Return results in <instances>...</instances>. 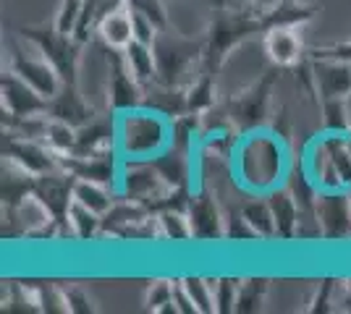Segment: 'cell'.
Returning <instances> with one entry per match:
<instances>
[{
	"label": "cell",
	"instance_id": "6da1fadb",
	"mask_svg": "<svg viewBox=\"0 0 351 314\" xmlns=\"http://www.w3.org/2000/svg\"><path fill=\"white\" fill-rule=\"evenodd\" d=\"M162 113L147 110H126L116 123L118 150L129 155L132 160H152L168 144V126L160 118Z\"/></svg>",
	"mask_w": 351,
	"mask_h": 314
},
{
	"label": "cell",
	"instance_id": "7a4b0ae2",
	"mask_svg": "<svg viewBox=\"0 0 351 314\" xmlns=\"http://www.w3.org/2000/svg\"><path fill=\"white\" fill-rule=\"evenodd\" d=\"M24 37L32 40L43 50V58H47L58 68L60 79L66 84H73V68H76V47L79 42L71 34H60L58 29H24Z\"/></svg>",
	"mask_w": 351,
	"mask_h": 314
},
{
	"label": "cell",
	"instance_id": "3957f363",
	"mask_svg": "<svg viewBox=\"0 0 351 314\" xmlns=\"http://www.w3.org/2000/svg\"><path fill=\"white\" fill-rule=\"evenodd\" d=\"M142 90L145 87L132 76L126 60H123V53L110 50V55H108V97H110V105L118 113L136 110L142 103Z\"/></svg>",
	"mask_w": 351,
	"mask_h": 314
},
{
	"label": "cell",
	"instance_id": "277c9868",
	"mask_svg": "<svg viewBox=\"0 0 351 314\" xmlns=\"http://www.w3.org/2000/svg\"><path fill=\"white\" fill-rule=\"evenodd\" d=\"M317 220L322 228V239H341L351 233V196L346 189H325L317 194Z\"/></svg>",
	"mask_w": 351,
	"mask_h": 314
},
{
	"label": "cell",
	"instance_id": "5b68a950",
	"mask_svg": "<svg viewBox=\"0 0 351 314\" xmlns=\"http://www.w3.org/2000/svg\"><path fill=\"white\" fill-rule=\"evenodd\" d=\"M3 107L8 116L24 120V118H37L47 113V105L50 100H45L37 90H32L24 79H19L16 74L5 76L3 79Z\"/></svg>",
	"mask_w": 351,
	"mask_h": 314
},
{
	"label": "cell",
	"instance_id": "8992f818",
	"mask_svg": "<svg viewBox=\"0 0 351 314\" xmlns=\"http://www.w3.org/2000/svg\"><path fill=\"white\" fill-rule=\"evenodd\" d=\"M11 74H16L19 79H24L32 90H37L45 100H53L60 90V74L58 68L50 63L47 58L34 60L27 58L21 53H14V63H11Z\"/></svg>",
	"mask_w": 351,
	"mask_h": 314
},
{
	"label": "cell",
	"instance_id": "52a82bcc",
	"mask_svg": "<svg viewBox=\"0 0 351 314\" xmlns=\"http://www.w3.org/2000/svg\"><path fill=\"white\" fill-rule=\"evenodd\" d=\"M254 29H265L263 18H252V16H226L213 24L210 31V55L220 60L234 45H239L244 37H249Z\"/></svg>",
	"mask_w": 351,
	"mask_h": 314
},
{
	"label": "cell",
	"instance_id": "ba28073f",
	"mask_svg": "<svg viewBox=\"0 0 351 314\" xmlns=\"http://www.w3.org/2000/svg\"><path fill=\"white\" fill-rule=\"evenodd\" d=\"M5 157L21 170V173H29L34 179H40L45 173H53L56 168V160L47 150H43L40 144H34L32 139H16V136H8L5 139Z\"/></svg>",
	"mask_w": 351,
	"mask_h": 314
},
{
	"label": "cell",
	"instance_id": "9c48e42d",
	"mask_svg": "<svg viewBox=\"0 0 351 314\" xmlns=\"http://www.w3.org/2000/svg\"><path fill=\"white\" fill-rule=\"evenodd\" d=\"M73 183L66 176H53V173H45L34 181V192L32 194L43 202L47 212L56 218V223L60 220H69V209L73 205Z\"/></svg>",
	"mask_w": 351,
	"mask_h": 314
},
{
	"label": "cell",
	"instance_id": "30bf717a",
	"mask_svg": "<svg viewBox=\"0 0 351 314\" xmlns=\"http://www.w3.org/2000/svg\"><path fill=\"white\" fill-rule=\"evenodd\" d=\"M189 225H191V236L199 241H215L226 236V220L220 218L215 202L207 194L191 196L189 202Z\"/></svg>",
	"mask_w": 351,
	"mask_h": 314
},
{
	"label": "cell",
	"instance_id": "8fae6325",
	"mask_svg": "<svg viewBox=\"0 0 351 314\" xmlns=\"http://www.w3.org/2000/svg\"><path fill=\"white\" fill-rule=\"evenodd\" d=\"M97 34L108 45V50H123L129 42H134V14L129 8V0L100 18Z\"/></svg>",
	"mask_w": 351,
	"mask_h": 314
},
{
	"label": "cell",
	"instance_id": "7c38bea8",
	"mask_svg": "<svg viewBox=\"0 0 351 314\" xmlns=\"http://www.w3.org/2000/svg\"><path fill=\"white\" fill-rule=\"evenodd\" d=\"M312 71H315V84L325 100H343L351 92V63L320 58Z\"/></svg>",
	"mask_w": 351,
	"mask_h": 314
},
{
	"label": "cell",
	"instance_id": "4fadbf2b",
	"mask_svg": "<svg viewBox=\"0 0 351 314\" xmlns=\"http://www.w3.org/2000/svg\"><path fill=\"white\" fill-rule=\"evenodd\" d=\"M265 53L276 66H296L302 60V37L296 27H273L265 34Z\"/></svg>",
	"mask_w": 351,
	"mask_h": 314
},
{
	"label": "cell",
	"instance_id": "5bb4252c",
	"mask_svg": "<svg viewBox=\"0 0 351 314\" xmlns=\"http://www.w3.org/2000/svg\"><path fill=\"white\" fill-rule=\"evenodd\" d=\"M47 110H50V118L63 120L73 129H82L84 123L95 118V110L84 103V97L76 92L73 84H66V90L53 97V105H47Z\"/></svg>",
	"mask_w": 351,
	"mask_h": 314
},
{
	"label": "cell",
	"instance_id": "9a60e30c",
	"mask_svg": "<svg viewBox=\"0 0 351 314\" xmlns=\"http://www.w3.org/2000/svg\"><path fill=\"white\" fill-rule=\"evenodd\" d=\"M270 209H273V220H276V236L283 241H291L299 228V202L293 199L289 189H273L270 192Z\"/></svg>",
	"mask_w": 351,
	"mask_h": 314
},
{
	"label": "cell",
	"instance_id": "2e32d148",
	"mask_svg": "<svg viewBox=\"0 0 351 314\" xmlns=\"http://www.w3.org/2000/svg\"><path fill=\"white\" fill-rule=\"evenodd\" d=\"M121 53H123V60H126L132 76L142 87H149V84L158 79V60H155V47L152 45L134 40V42H129Z\"/></svg>",
	"mask_w": 351,
	"mask_h": 314
},
{
	"label": "cell",
	"instance_id": "e0dca14e",
	"mask_svg": "<svg viewBox=\"0 0 351 314\" xmlns=\"http://www.w3.org/2000/svg\"><path fill=\"white\" fill-rule=\"evenodd\" d=\"M73 202L84 205V207L97 212V215H105L108 209L113 207V199L105 192L103 183H95V181H84V179H79L73 183Z\"/></svg>",
	"mask_w": 351,
	"mask_h": 314
},
{
	"label": "cell",
	"instance_id": "ac0fdd59",
	"mask_svg": "<svg viewBox=\"0 0 351 314\" xmlns=\"http://www.w3.org/2000/svg\"><path fill=\"white\" fill-rule=\"evenodd\" d=\"M265 107H267V92H265V87H254L249 94H244V97L234 105V118L239 120L244 129H252V126L265 116Z\"/></svg>",
	"mask_w": 351,
	"mask_h": 314
},
{
	"label": "cell",
	"instance_id": "d6986e66",
	"mask_svg": "<svg viewBox=\"0 0 351 314\" xmlns=\"http://www.w3.org/2000/svg\"><path fill=\"white\" fill-rule=\"evenodd\" d=\"M244 220L249 223V228L254 231L257 239H270L276 236V220H273V209L270 202H249L247 207L241 209Z\"/></svg>",
	"mask_w": 351,
	"mask_h": 314
},
{
	"label": "cell",
	"instance_id": "ffe728a7",
	"mask_svg": "<svg viewBox=\"0 0 351 314\" xmlns=\"http://www.w3.org/2000/svg\"><path fill=\"white\" fill-rule=\"evenodd\" d=\"M312 11L302 8V5H293V3H283L276 11H267L263 16V27L265 29H273V27H299L302 21H307Z\"/></svg>",
	"mask_w": 351,
	"mask_h": 314
},
{
	"label": "cell",
	"instance_id": "44dd1931",
	"mask_svg": "<svg viewBox=\"0 0 351 314\" xmlns=\"http://www.w3.org/2000/svg\"><path fill=\"white\" fill-rule=\"evenodd\" d=\"M160 236L168 241H189L191 236V225H189V215L178 212V209H165L160 215Z\"/></svg>",
	"mask_w": 351,
	"mask_h": 314
},
{
	"label": "cell",
	"instance_id": "7402d4cb",
	"mask_svg": "<svg viewBox=\"0 0 351 314\" xmlns=\"http://www.w3.org/2000/svg\"><path fill=\"white\" fill-rule=\"evenodd\" d=\"M69 223H71L73 233L79 236V239H92L97 231H100V215L97 212H92L87 209L84 205H79V202H73L71 209H69Z\"/></svg>",
	"mask_w": 351,
	"mask_h": 314
},
{
	"label": "cell",
	"instance_id": "603a6c76",
	"mask_svg": "<svg viewBox=\"0 0 351 314\" xmlns=\"http://www.w3.org/2000/svg\"><path fill=\"white\" fill-rule=\"evenodd\" d=\"M181 288L189 296L197 312H213L215 309V288H213V283H207L202 278H186L181 283Z\"/></svg>",
	"mask_w": 351,
	"mask_h": 314
},
{
	"label": "cell",
	"instance_id": "cb8c5ba5",
	"mask_svg": "<svg viewBox=\"0 0 351 314\" xmlns=\"http://www.w3.org/2000/svg\"><path fill=\"white\" fill-rule=\"evenodd\" d=\"M213 103H215V87H213L210 74H205L191 84L189 94H186V110L189 113H205L213 107Z\"/></svg>",
	"mask_w": 351,
	"mask_h": 314
},
{
	"label": "cell",
	"instance_id": "d4e9b609",
	"mask_svg": "<svg viewBox=\"0 0 351 314\" xmlns=\"http://www.w3.org/2000/svg\"><path fill=\"white\" fill-rule=\"evenodd\" d=\"M173 293L176 288L168 280H155L152 288H149V293H147V306L149 309H165V312H176V304H173Z\"/></svg>",
	"mask_w": 351,
	"mask_h": 314
},
{
	"label": "cell",
	"instance_id": "484cf974",
	"mask_svg": "<svg viewBox=\"0 0 351 314\" xmlns=\"http://www.w3.org/2000/svg\"><path fill=\"white\" fill-rule=\"evenodd\" d=\"M129 8L134 14L145 16L149 24H155V29H165V11H162L160 0H129Z\"/></svg>",
	"mask_w": 351,
	"mask_h": 314
},
{
	"label": "cell",
	"instance_id": "4316f807",
	"mask_svg": "<svg viewBox=\"0 0 351 314\" xmlns=\"http://www.w3.org/2000/svg\"><path fill=\"white\" fill-rule=\"evenodd\" d=\"M82 5H84V0H63L60 3L58 18H56V29L60 34H73V27H76L79 14H82Z\"/></svg>",
	"mask_w": 351,
	"mask_h": 314
},
{
	"label": "cell",
	"instance_id": "83f0119b",
	"mask_svg": "<svg viewBox=\"0 0 351 314\" xmlns=\"http://www.w3.org/2000/svg\"><path fill=\"white\" fill-rule=\"evenodd\" d=\"M213 288H215V309H218V312L236 309V299H239L241 283H236V280H218Z\"/></svg>",
	"mask_w": 351,
	"mask_h": 314
},
{
	"label": "cell",
	"instance_id": "f1b7e54d",
	"mask_svg": "<svg viewBox=\"0 0 351 314\" xmlns=\"http://www.w3.org/2000/svg\"><path fill=\"white\" fill-rule=\"evenodd\" d=\"M260 280H247L239 288V299H236V312H252L260 306V299H263V285L257 288Z\"/></svg>",
	"mask_w": 351,
	"mask_h": 314
},
{
	"label": "cell",
	"instance_id": "f546056e",
	"mask_svg": "<svg viewBox=\"0 0 351 314\" xmlns=\"http://www.w3.org/2000/svg\"><path fill=\"white\" fill-rule=\"evenodd\" d=\"M325 126L333 134H341L346 129V107L341 100H325Z\"/></svg>",
	"mask_w": 351,
	"mask_h": 314
},
{
	"label": "cell",
	"instance_id": "4dcf8cb0",
	"mask_svg": "<svg viewBox=\"0 0 351 314\" xmlns=\"http://www.w3.org/2000/svg\"><path fill=\"white\" fill-rule=\"evenodd\" d=\"M317 58L343 60V63H351V40H349V42H341V45H333V47H325V50H317Z\"/></svg>",
	"mask_w": 351,
	"mask_h": 314
},
{
	"label": "cell",
	"instance_id": "1f68e13d",
	"mask_svg": "<svg viewBox=\"0 0 351 314\" xmlns=\"http://www.w3.org/2000/svg\"><path fill=\"white\" fill-rule=\"evenodd\" d=\"M63 296H66V309H69V312H89V309H92V306H89V299L82 291H76V288L63 291Z\"/></svg>",
	"mask_w": 351,
	"mask_h": 314
},
{
	"label": "cell",
	"instance_id": "d6a6232c",
	"mask_svg": "<svg viewBox=\"0 0 351 314\" xmlns=\"http://www.w3.org/2000/svg\"><path fill=\"white\" fill-rule=\"evenodd\" d=\"M343 285H346V288L351 291V278H349V280H343Z\"/></svg>",
	"mask_w": 351,
	"mask_h": 314
}]
</instances>
